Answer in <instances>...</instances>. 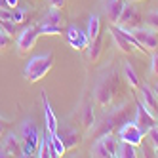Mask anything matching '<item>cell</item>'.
Wrapping results in <instances>:
<instances>
[{
	"mask_svg": "<svg viewBox=\"0 0 158 158\" xmlns=\"http://www.w3.org/2000/svg\"><path fill=\"white\" fill-rule=\"evenodd\" d=\"M124 94V76H120L118 67H109V69L97 78L94 86V103L101 109H109L114 105V101L120 99Z\"/></svg>",
	"mask_w": 158,
	"mask_h": 158,
	"instance_id": "cell-1",
	"label": "cell"
},
{
	"mask_svg": "<svg viewBox=\"0 0 158 158\" xmlns=\"http://www.w3.org/2000/svg\"><path fill=\"white\" fill-rule=\"evenodd\" d=\"M133 112V101H124V103L116 109H112L110 112H107V114L99 120L97 126L92 128V133L94 137H101V135H107V133H112L114 130H118L124 122H128L130 116Z\"/></svg>",
	"mask_w": 158,
	"mask_h": 158,
	"instance_id": "cell-2",
	"label": "cell"
},
{
	"mask_svg": "<svg viewBox=\"0 0 158 158\" xmlns=\"http://www.w3.org/2000/svg\"><path fill=\"white\" fill-rule=\"evenodd\" d=\"M53 61H55V59H53V53H52V52H48V53H40V55L31 57L29 63L25 65V69H23L25 80H29L31 84L42 80V78L52 71Z\"/></svg>",
	"mask_w": 158,
	"mask_h": 158,
	"instance_id": "cell-3",
	"label": "cell"
},
{
	"mask_svg": "<svg viewBox=\"0 0 158 158\" xmlns=\"http://www.w3.org/2000/svg\"><path fill=\"white\" fill-rule=\"evenodd\" d=\"M40 131L36 128V124L32 120H25L21 124V147H23V156H36L38 152V145H40Z\"/></svg>",
	"mask_w": 158,
	"mask_h": 158,
	"instance_id": "cell-4",
	"label": "cell"
},
{
	"mask_svg": "<svg viewBox=\"0 0 158 158\" xmlns=\"http://www.w3.org/2000/svg\"><path fill=\"white\" fill-rule=\"evenodd\" d=\"M116 149H118V139L112 133H107V135H101V137L95 139L89 152L95 158H114Z\"/></svg>",
	"mask_w": 158,
	"mask_h": 158,
	"instance_id": "cell-5",
	"label": "cell"
},
{
	"mask_svg": "<svg viewBox=\"0 0 158 158\" xmlns=\"http://www.w3.org/2000/svg\"><path fill=\"white\" fill-rule=\"evenodd\" d=\"M131 35L135 36V40H137L145 52H156L158 50V31L151 29V27H137V29H128Z\"/></svg>",
	"mask_w": 158,
	"mask_h": 158,
	"instance_id": "cell-6",
	"label": "cell"
},
{
	"mask_svg": "<svg viewBox=\"0 0 158 158\" xmlns=\"http://www.w3.org/2000/svg\"><path fill=\"white\" fill-rule=\"evenodd\" d=\"M40 36V31H38V25H31V27H25L23 31L17 35L15 38V46H17V52L19 53H27L35 48V44Z\"/></svg>",
	"mask_w": 158,
	"mask_h": 158,
	"instance_id": "cell-7",
	"label": "cell"
},
{
	"mask_svg": "<svg viewBox=\"0 0 158 158\" xmlns=\"http://www.w3.org/2000/svg\"><path fill=\"white\" fill-rule=\"evenodd\" d=\"M145 135H147V133H145L135 122H131V120L124 122L122 126L118 128V137H120V141L131 143V145H135V147H139V145L143 143Z\"/></svg>",
	"mask_w": 158,
	"mask_h": 158,
	"instance_id": "cell-8",
	"label": "cell"
},
{
	"mask_svg": "<svg viewBox=\"0 0 158 158\" xmlns=\"http://www.w3.org/2000/svg\"><path fill=\"white\" fill-rule=\"evenodd\" d=\"M143 23V17L139 14V10L135 8L133 4H124L122 8V14L118 17V27H124V29H137L141 27Z\"/></svg>",
	"mask_w": 158,
	"mask_h": 158,
	"instance_id": "cell-9",
	"label": "cell"
},
{
	"mask_svg": "<svg viewBox=\"0 0 158 158\" xmlns=\"http://www.w3.org/2000/svg\"><path fill=\"white\" fill-rule=\"evenodd\" d=\"M135 124H137V126H139L145 133H149L152 128L158 126V120L145 109V105L141 103V101H137V103H135Z\"/></svg>",
	"mask_w": 158,
	"mask_h": 158,
	"instance_id": "cell-10",
	"label": "cell"
},
{
	"mask_svg": "<svg viewBox=\"0 0 158 158\" xmlns=\"http://www.w3.org/2000/svg\"><path fill=\"white\" fill-rule=\"evenodd\" d=\"M67 42H69L71 48H74L76 52H84L89 44V38H88V32L71 25V27H67Z\"/></svg>",
	"mask_w": 158,
	"mask_h": 158,
	"instance_id": "cell-11",
	"label": "cell"
},
{
	"mask_svg": "<svg viewBox=\"0 0 158 158\" xmlns=\"http://www.w3.org/2000/svg\"><path fill=\"white\" fill-rule=\"evenodd\" d=\"M40 97H42V109H44V120H46V131L50 135H55L59 130V122H57V116L50 105V99L46 95V92H40Z\"/></svg>",
	"mask_w": 158,
	"mask_h": 158,
	"instance_id": "cell-12",
	"label": "cell"
},
{
	"mask_svg": "<svg viewBox=\"0 0 158 158\" xmlns=\"http://www.w3.org/2000/svg\"><path fill=\"white\" fill-rule=\"evenodd\" d=\"M139 92H141V103H143L145 109L158 120V97H156V94L152 92V88H149L147 84H141Z\"/></svg>",
	"mask_w": 158,
	"mask_h": 158,
	"instance_id": "cell-13",
	"label": "cell"
},
{
	"mask_svg": "<svg viewBox=\"0 0 158 158\" xmlns=\"http://www.w3.org/2000/svg\"><path fill=\"white\" fill-rule=\"evenodd\" d=\"M110 35H112V40H114V44H116L118 50H122L124 53H133V52H135V46L130 42V38L124 35V31H122L118 25L110 27Z\"/></svg>",
	"mask_w": 158,
	"mask_h": 158,
	"instance_id": "cell-14",
	"label": "cell"
},
{
	"mask_svg": "<svg viewBox=\"0 0 158 158\" xmlns=\"http://www.w3.org/2000/svg\"><path fill=\"white\" fill-rule=\"evenodd\" d=\"M4 151L8 152V156H23V147H21V139L14 131H10L4 135V141H2Z\"/></svg>",
	"mask_w": 158,
	"mask_h": 158,
	"instance_id": "cell-15",
	"label": "cell"
},
{
	"mask_svg": "<svg viewBox=\"0 0 158 158\" xmlns=\"http://www.w3.org/2000/svg\"><path fill=\"white\" fill-rule=\"evenodd\" d=\"M124 0H107L105 2V14H107V19L110 21L112 25L118 23V17L122 14V8H124Z\"/></svg>",
	"mask_w": 158,
	"mask_h": 158,
	"instance_id": "cell-16",
	"label": "cell"
},
{
	"mask_svg": "<svg viewBox=\"0 0 158 158\" xmlns=\"http://www.w3.org/2000/svg\"><path fill=\"white\" fill-rule=\"evenodd\" d=\"M80 122L86 131H92V128L95 126V114H94V105L92 101H88V103H84L82 107V112H80Z\"/></svg>",
	"mask_w": 158,
	"mask_h": 158,
	"instance_id": "cell-17",
	"label": "cell"
},
{
	"mask_svg": "<svg viewBox=\"0 0 158 158\" xmlns=\"http://www.w3.org/2000/svg\"><path fill=\"white\" fill-rule=\"evenodd\" d=\"M36 156L40 158H57V154H55L53 151V147H52V139H50V133L48 131H44V135L40 137V145H38V152Z\"/></svg>",
	"mask_w": 158,
	"mask_h": 158,
	"instance_id": "cell-18",
	"label": "cell"
},
{
	"mask_svg": "<svg viewBox=\"0 0 158 158\" xmlns=\"http://www.w3.org/2000/svg\"><path fill=\"white\" fill-rule=\"evenodd\" d=\"M57 133L61 135V139H63V143H65V149H67V151L74 149V147L80 143V133H78L76 130H73V128H65L63 131L57 130Z\"/></svg>",
	"mask_w": 158,
	"mask_h": 158,
	"instance_id": "cell-19",
	"label": "cell"
},
{
	"mask_svg": "<svg viewBox=\"0 0 158 158\" xmlns=\"http://www.w3.org/2000/svg\"><path fill=\"white\" fill-rule=\"evenodd\" d=\"M101 52H103V38H101V35H99L97 38L89 40L88 48H86V57H88L89 61H92V63H95V61L99 59Z\"/></svg>",
	"mask_w": 158,
	"mask_h": 158,
	"instance_id": "cell-20",
	"label": "cell"
},
{
	"mask_svg": "<svg viewBox=\"0 0 158 158\" xmlns=\"http://www.w3.org/2000/svg\"><path fill=\"white\" fill-rule=\"evenodd\" d=\"M124 78H126V82L133 88V89H139L141 88V78L137 76V73H135V69L130 65V63H124Z\"/></svg>",
	"mask_w": 158,
	"mask_h": 158,
	"instance_id": "cell-21",
	"label": "cell"
},
{
	"mask_svg": "<svg viewBox=\"0 0 158 158\" xmlns=\"http://www.w3.org/2000/svg\"><path fill=\"white\" fill-rule=\"evenodd\" d=\"M135 156H137V147L126 141H118L116 158H135Z\"/></svg>",
	"mask_w": 158,
	"mask_h": 158,
	"instance_id": "cell-22",
	"label": "cell"
},
{
	"mask_svg": "<svg viewBox=\"0 0 158 158\" xmlns=\"http://www.w3.org/2000/svg\"><path fill=\"white\" fill-rule=\"evenodd\" d=\"M44 21L50 25H57V27H65V17L61 14V8H50V12L46 14V17H44Z\"/></svg>",
	"mask_w": 158,
	"mask_h": 158,
	"instance_id": "cell-23",
	"label": "cell"
},
{
	"mask_svg": "<svg viewBox=\"0 0 158 158\" xmlns=\"http://www.w3.org/2000/svg\"><path fill=\"white\" fill-rule=\"evenodd\" d=\"M86 32H88V38L89 40H94V38H97L101 35V19L97 15L89 17V21H88V31Z\"/></svg>",
	"mask_w": 158,
	"mask_h": 158,
	"instance_id": "cell-24",
	"label": "cell"
},
{
	"mask_svg": "<svg viewBox=\"0 0 158 158\" xmlns=\"http://www.w3.org/2000/svg\"><path fill=\"white\" fill-rule=\"evenodd\" d=\"M29 12L31 10L29 8H15V10H12V21L15 25H21V23H25L27 21V15H29Z\"/></svg>",
	"mask_w": 158,
	"mask_h": 158,
	"instance_id": "cell-25",
	"label": "cell"
},
{
	"mask_svg": "<svg viewBox=\"0 0 158 158\" xmlns=\"http://www.w3.org/2000/svg\"><path fill=\"white\" fill-rule=\"evenodd\" d=\"M50 139H52V147H53L55 154H57V156H63V154L67 152V149H65V143H63V139H61V135H59V133L50 135Z\"/></svg>",
	"mask_w": 158,
	"mask_h": 158,
	"instance_id": "cell-26",
	"label": "cell"
},
{
	"mask_svg": "<svg viewBox=\"0 0 158 158\" xmlns=\"http://www.w3.org/2000/svg\"><path fill=\"white\" fill-rule=\"evenodd\" d=\"M38 31H40V35H59L61 27L50 25V23H46V21H42V23H38Z\"/></svg>",
	"mask_w": 158,
	"mask_h": 158,
	"instance_id": "cell-27",
	"label": "cell"
},
{
	"mask_svg": "<svg viewBox=\"0 0 158 158\" xmlns=\"http://www.w3.org/2000/svg\"><path fill=\"white\" fill-rule=\"evenodd\" d=\"M0 29L10 36H15V32H17V25L14 21H8V19H0Z\"/></svg>",
	"mask_w": 158,
	"mask_h": 158,
	"instance_id": "cell-28",
	"label": "cell"
},
{
	"mask_svg": "<svg viewBox=\"0 0 158 158\" xmlns=\"http://www.w3.org/2000/svg\"><path fill=\"white\" fill-rule=\"evenodd\" d=\"M143 21L147 23V27H151V29L158 31V10H154V12H149V14H147V17H143Z\"/></svg>",
	"mask_w": 158,
	"mask_h": 158,
	"instance_id": "cell-29",
	"label": "cell"
},
{
	"mask_svg": "<svg viewBox=\"0 0 158 158\" xmlns=\"http://www.w3.org/2000/svg\"><path fill=\"white\" fill-rule=\"evenodd\" d=\"M151 137V143H152V149H154V156H158V126L152 128L149 133H147Z\"/></svg>",
	"mask_w": 158,
	"mask_h": 158,
	"instance_id": "cell-30",
	"label": "cell"
},
{
	"mask_svg": "<svg viewBox=\"0 0 158 158\" xmlns=\"http://www.w3.org/2000/svg\"><path fill=\"white\" fill-rule=\"evenodd\" d=\"M151 74L152 76H156L158 78V50L156 52H152V55H151Z\"/></svg>",
	"mask_w": 158,
	"mask_h": 158,
	"instance_id": "cell-31",
	"label": "cell"
},
{
	"mask_svg": "<svg viewBox=\"0 0 158 158\" xmlns=\"http://www.w3.org/2000/svg\"><path fill=\"white\" fill-rule=\"evenodd\" d=\"M10 44H12V36L6 35V32H4L2 29H0V50L10 48Z\"/></svg>",
	"mask_w": 158,
	"mask_h": 158,
	"instance_id": "cell-32",
	"label": "cell"
},
{
	"mask_svg": "<svg viewBox=\"0 0 158 158\" xmlns=\"http://www.w3.org/2000/svg\"><path fill=\"white\" fill-rule=\"evenodd\" d=\"M21 0H0V8L2 10H15Z\"/></svg>",
	"mask_w": 158,
	"mask_h": 158,
	"instance_id": "cell-33",
	"label": "cell"
},
{
	"mask_svg": "<svg viewBox=\"0 0 158 158\" xmlns=\"http://www.w3.org/2000/svg\"><path fill=\"white\" fill-rule=\"evenodd\" d=\"M10 124H12V120L0 116V137H4V135H6V130L10 128Z\"/></svg>",
	"mask_w": 158,
	"mask_h": 158,
	"instance_id": "cell-34",
	"label": "cell"
},
{
	"mask_svg": "<svg viewBox=\"0 0 158 158\" xmlns=\"http://www.w3.org/2000/svg\"><path fill=\"white\" fill-rule=\"evenodd\" d=\"M48 2H50V6H52V8H63L67 0H48Z\"/></svg>",
	"mask_w": 158,
	"mask_h": 158,
	"instance_id": "cell-35",
	"label": "cell"
},
{
	"mask_svg": "<svg viewBox=\"0 0 158 158\" xmlns=\"http://www.w3.org/2000/svg\"><path fill=\"white\" fill-rule=\"evenodd\" d=\"M6 156H8V152L4 151V147H2V145H0V158H6Z\"/></svg>",
	"mask_w": 158,
	"mask_h": 158,
	"instance_id": "cell-36",
	"label": "cell"
},
{
	"mask_svg": "<svg viewBox=\"0 0 158 158\" xmlns=\"http://www.w3.org/2000/svg\"><path fill=\"white\" fill-rule=\"evenodd\" d=\"M152 92H154V94H156V97H158V84H154V86H152Z\"/></svg>",
	"mask_w": 158,
	"mask_h": 158,
	"instance_id": "cell-37",
	"label": "cell"
},
{
	"mask_svg": "<svg viewBox=\"0 0 158 158\" xmlns=\"http://www.w3.org/2000/svg\"><path fill=\"white\" fill-rule=\"evenodd\" d=\"M131 2H143V0H131Z\"/></svg>",
	"mask_w": 158,
	"mask_h": 158,
	"instance_id": "cell-38",
	"label": "cell"
}]
</instances>
